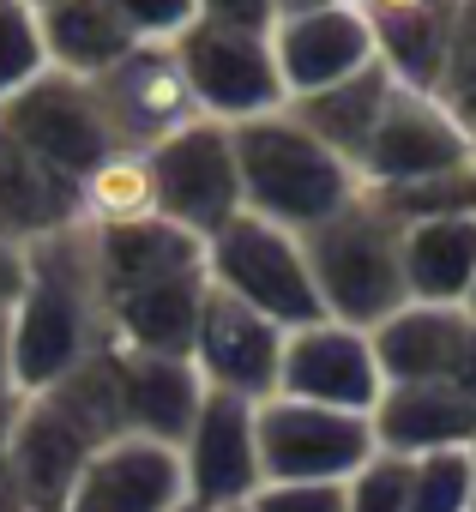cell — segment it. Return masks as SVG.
<instances>
[{
  "label": "cell",
  "mask_w": 476,
  "mask_h": 512,
  "mask_svg": "<svg viewBox=\"0 0 476 512\" xmlns=\"http://www.w3.org/2000/svg\"><path fill=\"white\" fill-rule=\"evenodd\" d=\"M368 338H374V362H380L386 386L446 380L458 350H464V338H470V314L464 308H434V302H404Z\"/></svg>",
  "instance_id": "7402d4cb"
},
{
  "label": "cell",
  "mask_w": 476,
  "mask_h": 512,
  "mask_svg": "<svg viewBox=\"0 0 476 512\" xmlns=\"http://www.w3.org/2000/svg\"><path fill=\"white\" fill-rule=\"evenodd\" d=\"M19 392V374H13V320L0 314V398Z\"/></svg>",
  "instance_id": "74e56055"
},
{
  "label": "cell",
  "mask_w": 476,
  "mask_h": 512,
  "mask_svg": "<svg viewBox=\"0 0 476 512\" xmlns=\"http://www.w3.org/2000/svg\"><path fill=\"white\" fill-rule=\"evenodd\" d=\"M61 229H79V181L49 169L37 151H25L0 127V235L31 247Z\"/></svg>",
  "instance_id": "44dd1931"
},
{
  "label": "cell",
  "mask_w": 476,
  "mask_h": 512,
  "mask_svg": "<svg viewBox=\"0 0 476 512\" xmlns=\"http://www.w3.org/2000/svg\"><path fill=\"white\" fill-rule=\"evenodd\" d=\"M386 392V374L374 362V338L344 320H314L284 332V362H278V398H302L320 410L344 416H374Z\"/></svg>",
  "instance_id": "30bf717a"
},
{
  "label": "cell",
  "mask_w": 476,
  "mask_h": 512,
  "mask_svg": "<svg viewBox=\"0 0 476 512\" xmlns=\"http://www.w3.org/2000/svg\"><path fill=\"white\" fill-rule=\"evenodd\" d=\"M175 61L181 79L193 91L199 121L217 127H248L266 121L290 103L272 37H248V31H217V25H187L175 37Z\"/></svg>",
  "instance_id": "5b68a950"
},
{
  "label": "cell",
  "mask_w": 476,
  "mask_h": 512,
  "mask_svg": "<svg viewBox=\"0 0 476 512\" xmlns=\"http://www.w3.org/2000/svg\"><path fill=\"white\" fill-rule=\"evenodd\" d=\"M260 422V470L266 482H350L380 446L368 416L320 410L302 398H266Z\"/></svg>",
  "instance_id": "ba28073f"
},
{
  "label": "cell",
  "mask_w": 476,
  "mask_h": 512,
  "mask_svg": "<svg viewBox=\"0 0 476 512\" xmlns=\"http://www.w3.org/2000/svg\"><path fill=\"white\" fill-rule=\"evenodd\" d=\"M272 55H278V73H284L290 103H296V97H314V91H326V85H344V79H356L362 67L380 61V55H374V31L362 25L356 7H326V13L278 19Z\"/></svg>",
  "instance_id": "2e32d148"
},
{
  "label": "cell",
  "mask_w": 476,
  "mask_h": 512,
  "mask_svg": "<svg viewBox=\"0 0 476 512\" xmlns=\"http://www.w3.org/2000/svg\"><path fill=\"white\" fill-rule=\"evenodd\" d=\"M7 320H13V374L25 398L73 374L85 356L109 350V320H103L85 223L25 247V290Z\"/></svg>",
  "instance_id": "6da1fadb"
},
{
  "label": "cell",
  "mask_w": 476,
  "mask_h": 512,
  "mask_svg": "<svg viewBox=\"0 0 476 512\" xmlns=\"http://www.w3.org/2000/svg\"><path fill=\"white\" fill-rule=\"evenodd\" d=\"M175 512H205V506H193V500H181V506H175Z\"/></svg>",
  "instance_id": "ee69618b"
},
{
  "label": "cell",
  "mask_w": 476,
  "mask_h": 512,
  "mask_svg": "<svg viewBox=\"0 0 476 512\" xmlns=\"http://www.w3.org/2000/svg\"><path fill=\"white\" fill-rule=\"evenodd\" d=\"M55 512H67V506H55Z\"/></svg>",
  "instance_id": "681fc988"
},
{
  "label": "cell",
  "mask_w": 476,
  "mask_h": 512,
  "mask_svg": "<svg viewBox=\"0 0 476 512\" xmlns=\"http://www.w3.org/2000/svg\"><path fill=\"white\" fill-rule=\"evenodd\" d=\"M410 512H476V470H470V452H428V458H410Z\"/></svg>",
  "instance_id": "f1b7e54d"
},
{
  "label": "cell",
  "mask_w": 476,
  "mask_h": 512,
  "mask_svg": "<svg viewBox=\"0 0 476 512\" xmlns=\"http://www.w3.org/2000/svg\"><path fill=\"white\" fill-rule=\"evenodd\" d=\"M109 7L139 43H175L187 25H199V0H109Z\"/></svg>",
  "instance_id": "d6a6232c"
},
{
  "label": "cell",
  "mask_w": 476,
  "mask_h": 512,
  "mask_svg": "<svg viewBox=\"0 0 476 512\" xmlns=\"http://www.w3.org/2000/svg\"><path fill=\"white\" fill-rule=\"evenodd\" d=\"M398 223H434V217H476V169H446V175H428V181H410V187H392V193H374Z\"/></svg>",
  "instance_id": "83f0119b"
},
{
  "label": "cell",
  "mask_w": 476,
  "mask_h": 512,
  "mask_svg": "<svg viewBox=\"0 0 476 512\" xmlns=\"http://www.w3.org/2000/svg\"><path fill=\"white\" fill-rule=\"evenodd\" d=\"M470 169H476V133H470Z\"/></svg>",
  "instance_id": "bcb514c9"
},
{
  "label": "cell",
  "mask_w": 476,
  "mask_h": 512,
  "mask_svg": "<svg viewBox=\"0 0 476 512\" xmlns=\"http://www.w3.org/2000/svg\"><path fill=\"white\" fill-rule=\"evenodd\" d=\"M446 386H458V392L476 404V320H470V338H464V350H458V362H452Z\"/></svg>",
  "instance_id": "8d00e7d4"
},
{
  "label": "cell",
  "mask_w": 476,
  "mask_h": 512,
  "mask_svg": "<svg viewBox=\"0 0 476 512\" xmlns=\"http://www.w3.org/2000/svg\"><path fill=\"white\" fill-rule=\"evenodd\" d=\"M19 290H25V247L13 235H0V314H13Z\"/></svg>",
  "instance_id": "d590c367"
},
{
  "label": "cell",
  "mask_w": 476,
  "mask_h": 512,
  "mask_svg": "<svg viewBox=\"0 0 476 512\" xmlns=\"http://www.w3.org/2000/svg\"><path fill=\"white\" fill-rule=\"evenodd\" d=\"M392 73L374 61V67H362L356 79H344V85H326V91H314V97H296V103H284L332 157H344L350 169L362 163V151H368V139H374V127H380V109H386V97H392Z\"/></svg>",
  "instance_id": "d4e9b609"
},
{
  "label": "cell",
  "mask_w": 476,
  "mask_h": 512,
  "mask_svg": "<svg viewBox=\"0 0 476 512\" xmlns=\"http://www.w3.org/2000/svg\"><path fill=\"white\" fill-rule=\"evenodd\" d=\"M91 91H97L103 121L121 151H157L163 139H175L181 127L199 121L193 91L175 61V43H133L103 79H91Z\"/></svg>",
  "instance_id": "8fae6325"
},
{
  "label": "cell",
  "mask_w": 476,
  "mask_h": 512,
  "mask_svg": "<svg viewBox=\"0 0 476 512\" xmlns=\"http://www.w3.org/2000/svg\"><path fill=\"white\" fill-rule=\"evenodd\" d=\"M464 314H470V320H476V284H470V296H464Z\"/></svg>",
  "instance_id": "7bdbcfd3"
},
{
  "label": "cell",
  "mask_w": 476,
  "mask_h": 512,
  "mask_svg": "<svg viewBox=\"0 0 476 512\" xmlns=\"http://www.w3.org/2000/svg\"><path fill=\"white\" fill-rule=\"evenodd\" d=\"M302 253H308L326 320L374 332L380 320H392L410 302V290H404V223L374 193H356L344 211L314 223L302 235Z\"/></svg>",
  "instance_id": "3957f363"
},
{
  "label": "cell",
  "mask_w": 476,
  "mask_h": 512,
  "mask_svg": "<svg viewBox=\"0 0 476 512\" xmlns=\"http://www.w3.org/2000/svg\"><path fill=\"white\" fill-rule=\"evenodd\" d=\"M452 115H458V121H464V127H470V133H476V97H470V103H458V109H452Z\"/></svg>",
  "instance_id": "b9f144b4"
},
{
  "label": "cell",
  "mask_w": 476,
  "mask_h": 512,
  "mask_svg": "<svg viewBox=\"0 0 476 512\" xmlns=\"http://www.w3.org/2000/svg\"><path fill=\"white\" fill-rule=\"evenodd\" d=\"M446 109L470 103L476 97V0H458L452 13V37H446V67H440V91H434Z\"/></svg>",
  "instance_id": "1f68e13d"
},
{
  "label": "cell",
  "mask_w": 476,
  "mask_h": 512,
  "mask_svg": "<svg viewBox=\"0 0 476 512\" xmlns=\"http://www.w3.org/2000/svg\"><path fill=\"white\" fill-rule=\"evenodd\" d=\"M187 362L199 368L205 392L242 398V404H266L278 398V362H284V332L272 320H260L254 308L229 302V296H205L199 308V332Z\"/></svg>",
  "instance_id": "4fadbf2b"
},
{
  "label": "cell",
  "mask_w": 476,
  "mask_h": 512,
  "mask_svg": "<svg viewBox=\"0 0 476 512\" xmlns=\"http://www.w3.org/2000/svg\"><path fill=\"white\" fill-rule=\"evenodd\" d=\"M344 512H410V458L374 452L344 482Z\"/></svg>",
  "instance_id": "4dcf8cb0"
},
{
  "label": "cell",
  "mask_w": 476,
  "mask_h": 512,
  "mask_svg": "<svg viewBox=\"0 0 476 512\" xmlns=\"http://www.w3.org/2000/svg\"><path fill=\"white\" fill-rule=\"evenodd\" d=\"M374 446L398 458H428V452H470L476 446V404L446 386V380H404L386 386L374 404Z\"/></svg>",
  "instance_id": "ac0fdd59"
},
{
  "label": "cell",
  "mask_w": 476,
  "mask_h": 512,
  "mask_svg": "<svg viewBox=\"0 0 476 512\" xmlns=\"http://www.w3.org/2000/svg\"><path fill=\"white\" fill-rule=\"evenodd\" d=\"M470 470H476V446H470Z\"/></svg>",
  "instance_id": "7dc6e473"
},
{
  "label": "cell",
  "mask_w": 476,
  "mask_h": 512,
  "mask_svg": "<svg viewBox=\"0 0 476 512\" xmlns=\"http://www.w3.org/2000/svg\"><path fill=\"white\" fill-rule=\"evenodd\" d=\"M121 368V410H127V434L175 446L187 440L199 404H205V380L187 356H139V350H115Z\"/></svg>",
  "instance_id": "ffe728a7"
},
{
  "label": "cell",
  "mask_w": 476,
  "mask_h": 512,
  "mask_svg": "<svg viewBox=\"0 0 476 512\" xmlns=\"http://www.w3.org/2000/svg\"><path fill=\"white\" fill-rule=\"evenodd\" d=\"M37 73H49L37 13L25 7V0H0V103L19 97Z\"/></svg>",
  "instance_id": "f546056e"
},
{
  "label": "cell",
  "mask_w": 476,
  "mask_h": 512,
  "mask_svg": "<svg viewBox=\"0 0 476 512\" xmlns=\"http://www.w3.org/2000/svg\"><path fill=\"white\" fill-rule=\"evenodd\" d=\"M205 296H211L205 266H181V272L145 278L133 290H115V296H103L109 344L115 350H139V356H187Z\"/></svg>",
  "instance_id": "9a60e30c"
},
{
  "label": "cell",
  "mask_w": 476,
  "mask_h": 512,
  "mask_svg": "<svg viewBox=\"0 0 476 512\" xmlns=\"http://www.w3.org/2000/svg\"><path fill=\"white\" fill-rule=\"evenodd\" d=\"M464 163H470V127L434 91L392 85L380 127L356 163V181H362V193H392V187H410V181H428V175H446Z\"/></svg>",
  "instance_id": "9c48e42d"
},
{
  "label": "cell",
  "mask_w": 476,
  "mask_h": 512,
  "mask_svg": "<svg viewBox=\"0 0 476 512\" xmlns=\"http://www.w3.org/2000/svg\"><path fill=\"white\" fill-rule=\"evenodd\" d=\"M350 7L374 31V55H380V67L398 85L440 91V67H446V37H452L458 0H350Z\"/></svg>",
  "instance_id": "d6986e66"
},
{
  "label": "cell",
  "mask_w": 476,
  "mask_h": 512,
  "mask_svg": "<svg viewBox=\"0 0 476 512\" xmlns=\"http://www.w3.org/2000/svg\"><path fill=\"white\" fill-rule=\"evenodd\" d=\"M0 127H7L25 151H37L49 169H61L67 181H85L91 169H103L121 145L103 121V103L91 91V79H67V73H37L19 97L0 103Z\"/></svg>",
  "instance_id": "52a82bcc"
},
{
  "label": "cell",
  "mask_w": 476,
  "mask_h": 512,
  "mask_svg": "<svg viewBox=\"0 0 476 512\" xmlns=\"http://www.w3.org/2000/svg\"><path fill=\"white\" fill-rule=\"evenodd\" d=\"M205 284L229 302L254 308L260 320H272L278 332L314 326L326 320L314 272H308V253L302 235L266 223V217H229L211 241H205Z\"/></svg>",
  "instance_id": "277c9868"
},
{
  "label": "cell",
  "mask_w": 476,
  "mask_h": 512,
  "mask_svg": "<svg viewBox=\"0 0 476 512\" xmlns=\"http://www.w3.org/2000/svg\"><path fill=\"white\" fill-rule=\"evenodd\" d=\"M37 398H49L91 446H109L127 434V410H121V368H115V344L85 356L73 374H61L55 386H43Z\"/></svg>",
  "instance_id": "484cf974"
},
{
  "label": "cell",
  "mask_w": 476,
  "mask_h": 512,
  "mask_svg": "<svg viewBox=\"0 0 476 512\" xmlns=\"http://www.w3.org/2000/svg\"><path fill=\"white\" fill-rule=\"evenodd\" d=\"M199 25L272 37V31H278V0H199Z\"/></svg>",
  "instance_id": "e575fe53"
},
{
  "label": "cell",
  "mask_w": 476,
  "mask_h": 512,
  "mask_svg": "<svg viewBox=\"0 0 476 512\" xmlns=\"http://www.w3.org/2000/svg\"><path fill=\"white\" fill-rule=\"evenodd\" d=\"M326 7H350V0H278V19H302V13H326Z\"/></svg>",
  "instance_id": "60d3db41"
},
{
  "label": "cell",
  "mask_w": 476,
  "mask_h": 512,
  "mask_svg": "<svg viewBox=\"0 0 476 512\" xmlns=\"http://www.w3.org/2000/svg\"><path fill=\"white\" fill-rule=\"evenodd\" d=\"M0 512H31L25 494H19V482H13V470H7V458H0Z\"/></svg>",
  "instance_id": "ab89813d"
},
{
  "label": "cell",
  "mask_w": 476,
  "mask_h": 512,
  "mask_svg": "<svg viewBox=\"0 0 476 512\" xmlns=\"http://www.w3.org/2000/svg\"><path fill=\"white\" fill-rule=\"evenodd\" d=\"M254 410L260 404L205 392V404H199V416H193V428L181 440V482H187V500L193 506L229 512V506H248L266 488Z\"/></svg>",
  "instance_id": "7c38bea8"
},
{
  "label": "cell",
  "mask_w": 476,
  "mask_h": 512,
  "mask_svg": "<svg viewBox=\"0 0 476 512\" xmlns=\"http://www.w3.org/2000/svg\"><path fill=\"white\" fill-rule=\"evenodd\" d=\"M157 217L211 241L229 217H242V169H235V139L217 121H193L157 151H145Z\"/></svg>",
  "instance_id": "8992f818"
},
{
  "label": "cell",
  "mask_w": 476,
  "mask_h": 512,
  "mask_svg": "<svg viewBox=\"0 0 476 512\" xmlns=\"http://www.w3.org/2000/svg\"><path fill=\"white\" fill-rule=\"evenodd\" d=\"M37 31H43V55L55 73L67 79H103L139 37L115 19L109 0H49L37 13Z\"/></svg>",
  "instance_id": "cb8c5ba5"
},
{
  "label": "cell",
  "mask_w": 476,
  "mask_h": 512,
  "mask_svg": "<svg viewBox=\"0 0 476 512\" xmlns=\"http://www.w3.org/2000/svg\"><path fill=\"white\" fill-rule=\"evenodd\" d=\"M19 410H25V392H7V398H0V458H7V440H13V428H19Z\"/></svg>",
  "instance_id": "f35d334b"
},
{
  "label": "cell",
  "mask_w": 476,
  "mask_h": 512,
  "mask_svg": "<svg viewBox=\"0 0 476 512\" xmlns=\"http://www.w3.org/2000/svg\"><path fill=\"white\" fill-rule=\"evenodd\" d=\"M248 512H344V482H266Z\"/></svg>",
  "instance_id": "836d02e7"
},
{
  "label": "cell",
  "mask_w": 476,
  "mask_h": 512,
  "mask_svg": "<svg viewBox=\"0 0 476 512\" xmlns=\"http://www.w3.org/2000/svg\"><path fill=\"white\" fill-rule=\"evenodd\" d=\"M25 7H31V13H43V7H49V0H25Z\"/></svg>",
  "instance_id": "f6af8a7d"
},
{
  "label": "cell",
  "mask_w": 476,
  "mask_h": 512,
  "mask_svg": "<svg viewBox=\"0 0 476 512\" xmlns=\"http://www.w3.org/2000/svg\"><path fill=\"white\" fill-rule=\"evenodd\" d=\"M181 500H187L181 452L139 440V434H121V440L91 452L67 512H175Z\"/></svg>",
  "instance_id": "5bb4252c"
},
{
  "label": "cell",
  "mask_w": 476,
  "mask_h": 512,
  "mask_svg": "<svg viewBox=\"0 0 476 512\" xmlns=\"http://www.w3.org/2000/svg\"><path fill=\"white\" fill-rule=\"evenodd\" d=\"M91 452H97V446H91L49 398L31 392L25 410H19V428H13V440H7V470H13V482H19V494H25L31 512H55V506L73 500V488H79Z\"/></svg>",
  "instance_id": "e0dca14e"
},
{
  "label": "cell",
  "mask_w": 476,
  "mask_h": 512,
  "mask_svg": "<svg viewBox=\"0 0 476 512\" xmlns=\"http://www.w3.org/2000/svg\"><path fill=\"white\" fill-rule=\"evenodd\" d=\"M229 139H235V169H242V211L290 235H308L314 223H326L362 193L356 169L332 157L290 109L229 127Z\"/></svg>",
  "instance_id": "7a4b0ae2"
},
{
  "label": "cell",
  "mask_w": 476,
  "mask_h": 512,
  "mask_svg": "<svg viewBox=\"0 0 476 512\" xmlns=\"http://www.w3.org/2000/svg\"><path fill=\"white\" fill-rule=\"evenodd\" d=\"M476 284V217L404 223V290L410 302L464 308Z\"/></svg>",
  "instance_id": "603a6c76"
},
{
  "label": "cell",
  "mask_w": 476,
  "mask_h": 512,
  "mask_svg": "<svg viewBox=\"0 0 476 512\" xmlns=\"http://www.w3.org/2000/svg\"><path fill=\"white\" fill-rule=\"evenodd\" d=\"M145 217H157V187H151L145 151H115L103 169H91L79 181V223L85 229H127Z\"/></svg>",
  "instance_id": "4316f807"
},
{
  "label": "cell",
  "mask_w": 476,
  "mask_h": 512,
  "mask_svg": "<svg viewBox=\"0 0 476 512\" xmlns=\"http://www.w3.org/2000/svg\"><path fill=\"white\" fill-rule=\"evenodd\" d=\"M229 512H248V506H229Z\"/></svg>",
  "instance_id": "c3c4849f"
}]
</instances>
